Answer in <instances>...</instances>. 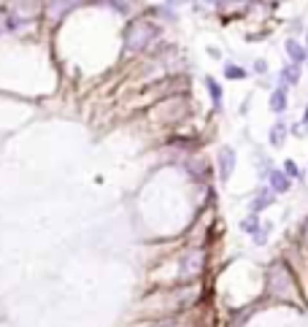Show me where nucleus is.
Wrapping results in <instances>:
<instances>
[{"label": "nucleus", "mask_w": 308, "mask_h": 327, "mask_svg": "<svg viewBox=\"0 0 308 327\" xmlns=\"http://www.w3.org/2000/svg\"><path fill=\"white\" fill-rule=\"evenodd\" d=\"M287 135H289V122L287 119H276L273 127H270V133H267V141H270V146L273 149H281L284 146Z\"/></svg>", "instance_id": "6"}, {"label": "nucleus", "mask_w": 308, "mask_h": 327, "mask_svg": "<svg viewBox=\"0 0 308 327\" xmlns=\"http://www.w3.org/2000/svg\"><path fill=\"white\" fill-rule=\"evenodd\" d=\"M303 38H306V43H303V49H306V60H308V30L303 33Z\"/></svg>", "instance_id": "20"}, {"label": "nucleus", "mask_w": 308, "mask_h": 327, "mask_svg": "<svg viewBox=\"0 0 308 327\" xmlns=\"http://www.w3.org/2000/svg\"><path fill=\"white\" fill-rule=\"evenodd\" d=\"M284 52H287V57H289V62L292 65H303V62H308L306 60V49H303V43L297 41V38H284Z\"/></svg>", "instance_id": "8"}, {"label": "nucleus", "mask_w": 308, "mask_h": 327, "mask_svg": "<svg viewBox=\"0 0 308 327\" xmlns=\"http://www.w3.org/2000/svg\"><path fill=\"white\" fill-rule=\"evenodd\" d=\"M163 327H176V325H163Z\"/></svg>", "instance_id": "22"}, {"label": "nucleus", "mask_w": 308, "mask_h": 327, "mask_svg": "<svg viewBox=\"0 0 308 327\" xmlns=\"http://www.w3.org/2000/svg\"><path fill=\"white\" fill-rule=\"evenodd\" d=\"M235 163H238V157H235V149L233 146H219V152H216V173H219L222 181H230L235 173Z\"/></svg>", "instance_id": "3"}, {"label": "nucleus", "mask_w": 308, "mask_h": 327, "mask_svg": "<svg viewBox=\"0 0 308 327\" xmlns=\"http://www.w3.org/2000/svg\"><path fill=\"white\" fill-rule=\"evenodd\" d=\"M267 292L276 300H295L297 298V284L292 279L289 268L284 263H273L267 268Z\"/></svg>", "instance_id": "1"}, {"label": "nucleus", "mask_w": 308, "mask_h": 327, "mask_svg": "<svg viewBox=\"0 0 308 327\" xmlns=\"http://www.w3.org/2000/svg\"><path fill=\"white\" fill-rule=\"evenodd\" d=\"M254 73H260V76H265V73H267V62L262 57L254 60Z\"/></svg>", "instance_id": "17"}, {"label": "nucleus", "mask_w": 308, "mask_h": 327, "mask_svg": "<svg viewBox=\"0 0 308 327\" xmlns=\"http://www.w3.org/2000/svg\"><path fill=\"white\" fill-rule=\"evenodd\" d=\"M241 230H244L246 235H254L257 230H260V214H249L241 219Z\"/></svg>", "instance_id": "13"}, {"label": "nucleus", "mask_w": 308, "mask_h": 327, "mask_svg": "<svg viewBox=\"0 0 308 327\" xmlns=\"http://www.w3.org/2000/svg\"><path fill=\"white\" fill-rule=\"evenodd\" d=\"M281 170H284V176L289 181H295V179H300V168H297V163L292 157H287L284 163H281Z\"/></svg>", "instance_id": "15"}, {"label": "nucleus", "mask_w": 308, "mask_h": 327, "mask_svg": "<svg viewBox=\"0 0 308 327\" xmlns=\"http://www.w3.org/2000/svg\"><path fill=\"white\" fill-rule=\"evenodd\" d=\"M267 187L273 189L276 195H287L292 189V181L284 176V170H281V168H273L270 173H267Z\"/></svg>", "instance_id": "5"}, {"label": "nucleus", "mask_w": 308, "mask_h": 327, "mask_svg": "<svg viewBox=\"0 0 308 327\" xmlns=\"http://www.w3.org/2000/svg\"><path fill=\"white\" fill-rule=\"evenodd\" d=\"M157 35V27H151L149 22H138L133 30H130V35H127V46L130 49H146L151 43V38Z\"/></svg>", "instance_id": "4"}, {"label": "nucleus", "mask_w": 308, "mask_h": 327, "mask_svg": "<svg viewBox=\"0 0 308 327\" xmlns=\"http://www.w3.org/2000/svg\"><path fill=\"white\" fill-rule=\"evenodd\" d=\"M270 170H273V163H270L265 154L257 152V176H260V179H267V173H270Z\"/></svg>", "instance_id": "16"}, {"label": "nucleus", "mask_w": 308, "mask_h": 327, "mask_svg": "<svg viewBox=\"0 0 308 327\" xmlns=\"http://www.w3.org/2000/svg\"><path fill=\"white\" fill-rule=\"evenodd\" d=\"M198 6H203V8H214V6H219L222 0H195Z\"/></svg>", "instance_id": "19"}, {"label": "nucleus", "mask_w": 308, "mask_h": 327, "mask_svg": "<svg viewBox=\"0 0 308 327\" xmlns=\"http://www.w3.org/2000/svg\"><path fill=\"white\" fill-rule=\"evenodd\" d=\"M267 105H270V111L273 114H284L287 108H289V92L281 87H276L273 92H270V98H267Z\"/></svg>", "instance_id": "10"}, {"label": "nucleus", "mask_w": 308, "mask_h": 327, "mask_svg": "<svg viewBox=\"0 0 308 327\" xmlns=\"http://www.w3.org/2000/svg\"><path fill=\"white\" fill-rule=\"evenodd\" d=\"M222 73H225L227 82H241V79H246V68H241L235 62H225L222 65Z\"/></svg>", "instance_id": "12"}, {"label": "nucleus", "mask_w": 308, "mask_h": 327, "mask_svg": "<svg viewBox=\"0 0 308 327\" xmlns=\"http://www.w3.org/2000/svg\"><path fill=\"white\" fill-rule=\"evenodd\" d=\"M168 6H181V3H186V0H165Z\"/></svg>", "instance_id": "21"}, {"label": "nucleus", "mask_w": 308, "mask_h": 327, "mask_svg": "<svg viewBox=\"0 0 308 327\" xmlns=\"http://www.w3.org/2000/svg\"><path fill=\"white\" fill-rule=\"evenodd\" d=\"M270 230H273V225H270V222H260V230L251 235V238H254V244H257V246L267 244V238H270Z\"/></svg>", "instance_id": "14"}, {"label": "nucleus", "mask_w": 308, "mask_h": 327, "mask_svg": "<svg viewBox=\"0 0 308 327\" xmlns=\"http://www.w3.org/2000/svg\"><path fill=\"white\" fill-rule=\"evenodd\" d=\"M279 84L281 89H287V87H297L300 84V65H292V62H287L284 68L279 70Z\"/></svg>", "instance_id": "7"}, {"label": "nucleus", "mask_w": 308, "mask_h": 327, "mask_svg": "<svg viewBox=\"0 0 308 327\" xmlns=\"http://www.w3.org/2000/svg\"><path fill=\"white\" fill-rule=\"evenodd\" d=\"M276 203V192L270 187H260L254 195V200H251V214H260V211H265L267 205Z\"/></svg>", "instance_id": "9"}, {"label": "nucleus", "mask_w": 308, "mask_h": 327, "mask_svg": "<svg viewBox=\"0 0 308 327\" xmlns=\"http://www.w3.org/2000/svg\"><path fill=\"white\" fill-rule=\"evenodd\" d=\"M203 265H205V251L203 249H189L181 254L179 260V276L181 279H198L203 273Z\"/></svg>", "instance_id": "2"}, {"label": "nucleus", "mask_w": 308, "mask_h": 327, "mask_svg": "<svg viewBox=\"0 0 308 327\" xmlns=\"http://www.w3.org/2000/svg\"><path fill=\"white\" fill-rule=\"evenodd\" d=\"M203 87L208 89L211 100H214V108H222V98H225V89H222V84L216 82L214 76H203Z\"/></svg>", "instance_id": "11"}, {"label": "nucleus", "mask_w": 308, "mask_h": 327, "mask_svg": "<svg viewBox=\"0 0 308 327\" xmlns=\"http://www.w3.org/2000/svg\"><path fill=\"white\" fill-rule=\"evenodd\" d=\"M300 238H303V244H306V249H308V216L303 219V227H300Z\"/></svg>", "instance_id": "18"}]
</instances>
